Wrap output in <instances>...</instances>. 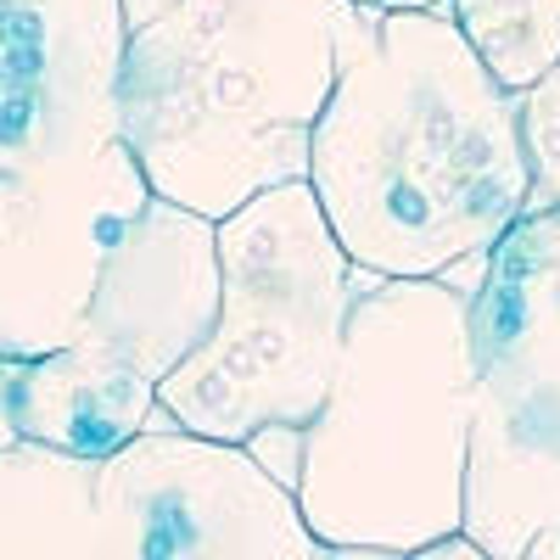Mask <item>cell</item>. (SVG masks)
<instances>
[{"mask_svg": "<svg viewBox=\"0 0 560 560\" xmlns=\"http://www.w3.org/2000/svg\"><path fill=\"white\" fill-rule=\"evenodd\" d=\"M471 393V298L443 275L364 269L298 465V504L325 555H420L459 533Z\"/></svg>", "mask_w": 560, "mask_h": 560, "instance_id": "cell-3", "label": "cell"}, {"mask_svg": "<svg viewBox=\"0 0 560 560\" xmlns=\"http://www.w3.org/2000/svg\"><path fill=\"white\" fill-rule=\"evenodd\" d=\"M96 560H325V544L247 443L147 427L96 459Z\"/></svg>", "mask_w": 560, "mask_h": 560, "instance_id": "cell-5", "label": "cell"}, {"mask_svg": "<svg viewBox=\"0 0 560 560\" xmlns=\"http://www.w3.org/2000/svg\"><path fill=\"white\" fill-rule=\"evenodd\" d=\"M308 185L370 275H443L533 208L522 96L448 7L382 12L331 84Z\"/></svg>", "mask_w": 560, "mask_h": 560, "instance_id": "cell-1", "label": "cell"}, {"mask_svg": "<svg viewBox=\"0 0 560 560\" xmlns=\"http://www.w3.org/2000/svg\"><path fill=\"white\" fill-rule=\"evenodd\" d=\"M522 135L533 163V202L560 208V62L522 90Z\"/></svg>", "mask_w": 560, "mask_h": 560, "instance_id": "cell-13", "label": "cell"}, {"mask_svg": "<svg viewBox=\"0 0 560 560\" xmlns=\"http://www.w3.org/2000/svg\"><path fill=\"white\" fill-rule=\"evenodd\" d=\"M359 7H376V12H415V7H448V0H359Z\"/></svg>", "mask_w": 560, "mask_h": 560, "instance_id": "cell-16", "label": "cell"}, {"mask_svg": "<svg viewBox=\"0 0 560 560\" xmlns=\"http://www.w3.org/2000/svg\"><path fill=\"white\" fill-rule=\"evenodd\" d=\"M224 298L208 342L163 376L179 427L247 443L308 427L337 376L348 303L364 269L337 242L308 179H287L219 219Z\"/></svg>", "mask_w": 560, "mask_h": 560, "instance_id": "cell-4", "label": "cell"}, {"mask_svg": "<svg viewBox=\"0 0 560 560\" xmlns=\"http://www.w3.org/2000/svg\"><path fill=\"white\" fill-rule=\"evenodd\" d=\"M0 443H18V432H12V415H7V364H0Z\"/></svg>", "mask_w": 560, "mask_h": 560, "instance_id": "cell-17", "label": "cell"}, {"mask_svg": "<svg viewBox=\"0 0 560 560\" xmlns=\"http://www.w3.org/2000/svg\"><path fill=\"white\" fill-rule=\"evenodd\" d=\"M527 560H560V522L549 533H538V544L527 549Z\"/></svg>", "mask_w": 560, "mask_h": 560, "instance_id": "cell-15", "label": "cell"}, {"mask_svg": "<svg viewBox=\"0 0 560 560\" xmlns=\"http://www.w3.org/2000/svg\"><path fill=\"white\" fill-rule=\"evenodd\" d=\"M471 454L560 477V208L533 202L488 247L471 298Z\"/></svg>", "mask_w": 560, "mask_h": 560, "instance_id": "cell-7", "label": "cell"}, {"mask_svg": "<svg viewBox=\"0 0 560 560\" xmlns=\"http://www.w3.org/2000/svg\"><path fill=\"white\" fill-rule=\"evenodd\" d=\"M448 18L516 96L560 62V0H448Z\"/></svg>", "mask_w": 560, "mask_h": 560, "instance_id": "cell-12", "label": "cell"}, {"mask_svg": "<svg viewBox=\"0 0 560 560\" xmlns=\"http://www.w3.org/2000/svg\"><path fill=\"white\" fill-rule=\"evenodd\" d=\"M118 7H124V23H129V34H135V28H147L152 18H163L174 0H118Z\"/></svg>", "mask_w": 560, "mask_h": 560, "instance_id": "cell-14", "label": "cell"}, {"mask_svg": "<svg viewBox=\"0 0 560 560\" xmlns=\"http://www.w3.org/2000/svg\"><path fill=\"white\" fill-rule=\"evenodd\" d=\"M0 560H96V459L0 443Z\"/></svg>", "mask_w": 560, "mask_h": 560, "instance_id": "cell-11", "label": "cell"}, {"mask_svg": "<svg viewBox=\"0 0 560 560\" xmlns=\"http://www.w3.org/2000/svg\"><path fill=\"white\" fill-rule=\"evenodd\" d=\"M124 51L118 0H0V168H51L113 147Z\"/></svg>", "mask_w": 560, "mask_h": 560, "instance_id": "cell-8", "label": "cell"}, {"mask_svg": "<svg viewBox=\"0 0 560 560\" xmlns=\"http://www.w3.org/2000/svg\"><path fill=\"white\" fill-rule=\"evenodd\" d=\"M376 18L359 0H174L135 28L118 135L152 191L224 219L308 179L314 124Z\"/></svg>", "mask_w": 560, "mask_h": 560, "instance_id": "cell-2", "label": "cell"}, {"mask_svg": "<svg viewBox=\"0 0 560 560\" xmlns=\"http://www.w3.org/2000/svg\"><path fill=\"white\" fill-rule=\"evenodd\" d=\"M219 298H224L219 219L152 191V202L129 219V230L102 264L79 342L118 353L124 364L147 370L163 387V376H174L208 342Z\"/></svg>", "mask_w": 560, "mask_h": 560, "instance_id": "cell-9", "label": "cell"}, {"mask_svg": "<svg viewBox=\"0 0 560 560\" xmlns=\"http://www.w3.org/2000/svg\"><path fill=\"white\" fill-rule=\"evenodd\" d=\"M158 382L147 370L124 364L96 342H68L57 353H39L7 364V415L12 432L28 443H51L68 454L102 459L140 438L158 415Z\"/></svg>", "mask_w": 560, "mask_h": 560, "instance_id": "cell-10", "label": "cell"}, {"mask_svg": "<svg viewBox=\"0 0 560 560\" xmlns=\"http://www.w3.org/2000/svg\"><path fill=\"white\" fill-rule=\"evenodd\" d=\"M152 179L124 147L51 168H0V364L57 353L79 337L102 264Z\"/></svg>", "mask_w": 560, "mask_h": 560, "instance_id": "cell-6", "label": "cell"}]
</instances>
